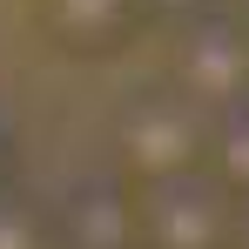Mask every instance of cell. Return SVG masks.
<instances>
[{
	"label": "cell",
	"mask_w": 249,
	"mask_h": 249,
	"mask_svg": "<svg viewBox=\"0 0 249 249\" xmlns=\"http://www.w3.org/2000/svg\"><path fill=\"white\" fill-rule=\"evenodd\" d=\"M229 222H236V202L209 168L135 189V243L142 249H229Z\"/></svg>",
	"instance_id": "6da1fadb"
},
{
	"label": "cell",
	"mask_w": 249,
	"mask_h": 249,
	"mask_svg": "<svg viewBox=\"0 0 249 249\" xmlns=\"http://www.w3.org/2000/svg\"><path fill=\"white\" fill-rule=\"evenodd\" d=\"M202 155H209V115L189 94H148L122 115V168L142 189L196 175Z\"/></svg>",
	"instance_id": "7a4b0ae2"
},
{
	"label": "cell",
	"mask_w": 249,
	"mask_h": 249,
	"mask_svg": "<svg viewBox=\"0 0 249 249\" xmlns=\"http://www.w3.org/2000/svg\"><path fill=\"white\" fill-rule=\"evenodd\" d=\"M175 74H182V94L202 115L236 108L249 94V27L243 20H222V14H202L196 27H182Z\"/></svg>",
	"instance_id": "3957f363"
},
{
	"label": "cell",
	"mask_w": 249,
	"mask_h": 249,
	"mask_svg": "<svg viewBox=\"0 0 249 249\" xmlns=\"http://www.w3.org/2000/svg\"><path fill=\"white\" fill-rule=\"evenodd\" d=\"M54 249H142L135 243V196L108 175L74 182L54 215Z\"/></svg>",
	"instance_id": "277c9868"
},
{
	"label": "cell",
	"mask_w": 249,
	"mask_h": 249,
	"mask_svg": "<svg viewBox=\"0 0 249 249\" xmlns=\"http://www.w3.org/2000/svg\"><path fill=\"white\" fill-rule=\"evenodd\" d=\"M41 20L68 54H122L148 27V7L142 0H41Z\"/></svg>",
	"instance_id": "5b68a950"
},
{
	"label": "cell",
	"mask_w": 249,
	"mask_h": 249,
	"mask_svg": "<svg viewBox=\"0 0 249 249\" xmlns=\"http://www.w3.org/2000/svg\"><path fill=\"white\" fill-rule=\"evenodd\" d=\"M202 168L229 189V202H249V94L236 108H222V115H209V155Z\"/></svg>",
	"instance_id": "8992f818"
},
{
	"label": "cell",
	"mask_w": 249,
	"mask_h": 249,
	"mask_svg": "<svg viewBox=\"0 0 249 249\" xmlns=\"http://www.w3.org/2000/svg\"><path fill=\"white\" fill-rule=\"evenodd\" d=\"M0 249H54V222L27 196H0Z\"/></svg>",
	"instance_id": "52a82bcc"
},
{
	"label": "cell",
	"mask_w": 249,
	"mask_h": 249,
	"mask_svg": "<svg viewBox=\"0 0 249 249\" xmlns=\"http://www.w3.org/2000/svg\"><path fill=\"white\" fill-rule=\"evenodd\" d=\"M142 7H148V20H189V27H196L209 0H142Z\"/></svg>",
	"instance_id": "ba28073f"
},
{
	"label": "cell",
	"mask_w": 249,
	"mask_h": 249,
	"mask_svg": "<svg viewBox=\"0 0 249 249\" xmlns=\"http://www.w3.org/2000/svg\"><path fill=\"white\" fill-rule=\"evenodd\" d=\"M229 249H249V202H236V222H229Z\"/></svg>",
	"instance_id": "9c48e42d"
},
{
	"label": "cell",
	"mask_w": 249,
	"mask_h": 249,
	"mask_svg": "<svg viewBox=\"0 0 249 249\" xmlns=\"http://www.w3.org/2000/svg\"><path fill=\"white\" fill-rule=\"evenodd\" d=\"M0 196H7V142H0Z\"/></svg>",
	"instance_id": "30bf717a"
},
{
	"label": "cell",
	"mask_w": 249,
	"mask_h": 249,
	"mask_svg": "<svg viewBox=\"0 0 249 249\" xmlns=\"http://www.w3.org/2000/svg\"><path fill=\"white\" fill-rule=\"evenodd\" d=\"M236 20H243V27H249V0H236Z\"/></svg>",
	"instance_id": "8fae6325"
}]
</instances>
